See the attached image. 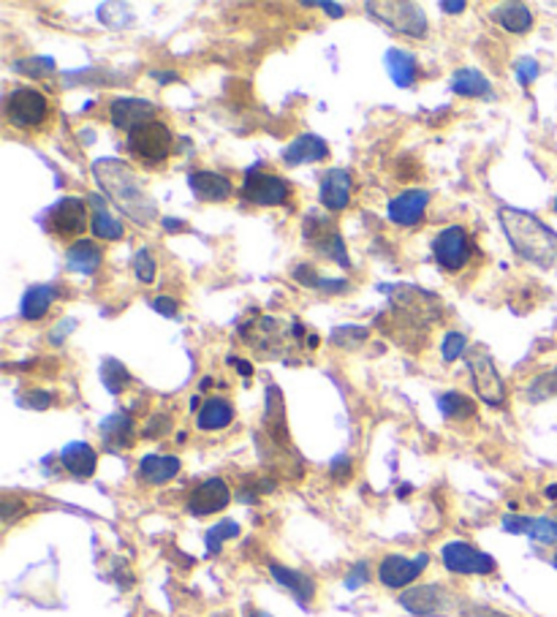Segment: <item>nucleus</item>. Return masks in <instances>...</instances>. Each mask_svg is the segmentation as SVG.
<instances>
[{"label": "nucleus", "mask_w": 557, "mask_h": 617, "mask_svg": "<svg viewBox=\"0 0 557 617\" xmlns=\"http://www.w3.org/2000/svg\"><path fill=\"white\" fill-rule=\"evenodd\" d=\"M400 604L411 615L436 617V615L449 613L451 596L440 588V585H419V588H411V590L402 593Z\"/></svg>", "instance_id": "nucleus-15"}, {"label": "nucleus", "mask_w": 557, "mask_h": 617, "mask_svg": "<svg viewBox=\"0 0 557 617\" xmlns=\"http://www.w3.org/2000/svg\"><path fill=\"white\" fill-rule=\"evenodd\" d=\"M150 77H156V79H158V82H161V84L177 82V79H180V77H177V74H175V71H150Z\"/></svg>", "instance_id": "nucleus-55"}, {"label": "nucleus", "mask_w": 557, "mask_h": 617, "mask_svg": "<svg viewBox=\"0 0 557 617\" xmlns=\"http://www.w3.org/2000/svg\"><path fill=\"white\" fill-rule=\"evenodd\" d=\"M231 421H235V408H231L229 400H218V397H212V400H207L205 406L199 408V430L216 432V430H223V427H229Z\"/></svg>", "instance_id": "nucleus-33"}, {"label": "nucleus", "mask_w": 557, "mask_h": 617, "mask_svg": "<svg viewBox=\"0 0 557 617\" xmlns=\"http://www.w3.org/2000/svg\"><path fill=\"white\" fill-rule=\"evenodd\" d=\"M171 148H175V137L161 120H150L128 133V150L147 163H163L171 156Z\"/></svg>", "instance_id": "nucleus-8"}, {"label": "nucleus", "mask_w": 557, "mask_h": 617, "mask_svg": "<svg viewBox=\"0 0 557 617\" xmlns=\"http://www.w3.org/2000/svg\"><path fill=\"white\" fill-rule=\"evenodd\" d=\"M440 11H446V14H460V11H465V3L462 0H444V3H440Z\"/></svg>", "instance_id": "nucleus-53"}, {"label": "nucleus", "mask_w": 557, "mask_h": 617, "mask_svg": "<svg viewBox=\"0 0 557 617\" xmlns=\"http://www.w3.org/2000/svg\"><path fill=\"white\" fill-rule=\"evenodd\" d=\"M163 229H167V231H171V235H175V231L186 229V221H177V218H163Z\"/></svg>", "instance_id": "nucleus-56"}, {"label": "nucleus", "mask_w": 557, "mask_h": 617, "mask_svg": "<svg viewBox=\"0 0 557 617\" xmlns=\"http://www.w3.org/2000/svg\"><path fill=\"white\" fill-rule=\"evenodd\" d=\"M438 408L446 419H470L476 414V402L462 392H446L438 397Z\"/></svg>", "instance_id": "nucleus-35"}, {"label": "nucleus", "mask_w": 557, "mask_h": 617, "mask_svg": "<svg viewBox=\"0 0 557 617\" xmlns=\"http://www.w3.org/2000/svg\"><path fill=\"white\" fill-rule=\"evenodd\" d=\"M302 235H305V240H308L310 248H316L318 253L327 256V259H332L335 265L342 267V270L351 267V259H348L346 242H342L340 231L335 229V223L327 221L324 212H318V210L308 212V218H305V226H302Z\"/></svg>", "instance_id": "nucleus-7"}, {"label": "nucleus", "mask_w": 557, "mask_h": 617, "mask_svg": "<svg viewBox=\"0 0 557 617\" xmlns=\"http://www.w3.org/2000/svg\"><path fill=\"white\" fill-rule=\"evenodd\" d=\"M289 335L294 340H305V327L302 324H291V329H286L284 324L272 319V316H261V319L242 327L245 344L256 348L259 354H265V357H284Z\"/></svg>", "instance_id": "nucleus-4"}, {"label": "nucleus", "mask_w": 557, "mask_h": 617, "mask_svg": "<svg viewBox=\"0 0 557 617\" xmlns=\"http://www.w3.org/2000/svg\"><path fill=\"white\" fill-rule=\"evenodd\" d=\"M177 474H180V460L171 455H147L139 462V476L147 485H167Z\"/></svg>", "instance_id": "nucleus-29"}, {"label": "nucleus", "mask_w": 557, "mask_h": 617, "mask_svg": "<svg viewBox=\"0 0 557 617\" xmlns=\"http://www.w3.org/2000/svg\"><path fill=\"white\" fill-rule=\"evenodd\" d=\"M212 617H231L229 613H220V615H212Z\"/></svg>", "instance_id": "nucleus-61"}, {"label": "nucleus", "mask_w": 557, "mask_h": 617, "mask_svg": "<svg viewBox=\"0 0 557 617\" xmlns=\"http://www.w3.org/2000/svg\"><path fill=\"white\" fill-rule=\"evenodd\" d=\"M14 69L22 71V74L30 79H41L44 74H52L54 60L52 58H24V60H20V63H14Z\"/></svg>", "instance_id": "nucleus-41"}, {"label": "nucleus", "mask_w": 557, "mask_h": 617, "mask_svg": "<svg viewBox=\"0 0 557 617\" xmlns=\"http://www.w3.org/2000/svg\"><path fill=\"white\" fill-rule=\"evenodd\" d=\"M553 207H555V212H557V199H555V201H553Z\"/></svg>", "instance_id": "nucleus-62"}, {"label": "nucleus", "mask_w": 557, "mask_h": 617, "mask_svg": "<svg viewBox=\"0 0 557 617\" xmlns=\"http://www.w3.org/2000/svg\"><path fill=\"white\" fill-rule=\"evenodd\" d=\"M493 20L498 22L500 28H506L509 33H528L534 28V11L528 9L525 3H500L493 9Z\"/></svg>", "instance_id": "nucleus-28"}, {"label": "nucleus", "mask_w": 557, "mask_h": 617, "mask_svg": "<svg viewBox=\"0 0 557 617\" xmlns=\"http://www.w3.org/2000/svg\"><path fill=\"white\" fill-rule=\"evenodd\" d=\"M547 498H553V500L557 498V487H549V490H547Z\"/></svg>", "instance_id": "nucleus-60"}, {"label": "nucleus", "mask_w": 557, "mask_h": 617, "mask_svg": "<svg viewBox=\"0 0 557 617\" xmlns=\"http://www.w3.org/2000/svg\"><path fill=\"white\" fill-rule=\"evenodd\" d=\"M354 193V177L346 169H329L321 180V191H318V199L321 205L327 207L329 212H342L351 201Z\"/></svg>", "instance_id": "nucleus-19"}, {"label": "nucleus", "mask_w": 557, "mask_h": 617, "mask_svg": "<svg viewBox=\"0 0 557 617\" xmlns=\"http://www.w3.org/2000/svg\"><path fill=\"white\" fill-rule=\"evenodd\" d=\"M171 427H175L171 417H167V414H156V417H150V421H147L142 436L145 438H161V436H167Z\"/></svg>", "instance_id": "nucleus-45"}, {"label": "nucleus", "mask_w": 557, "mask_h": 617, "mask_svg": "<svg viewBox=\"0 0 557 617\" xmlns=\"http://www.w3.org/2000/svg\"><path fill=\"white\" fill-rule=\"evenodd\" d=\"M470 617H511V615H504V613H493V609H470Z\"/></svg>", "instance_id": "nucleus-57"}, {"label": "nucleus", "mask_w": 557, "mask_h": 617, "mask_svg": "<svg viewBox=\"0 0 557 617\" xmlns=\"http://www.w3.org/2000/svg\"><path fill=\"white\" fill-rule=\"evenodd\" d=\"M498 218L500 223H504L511 248L517 250L525 261L541 267V270H549V267L555 265L557 235L547 223L538 221L530 212L514 210V207H500Z\"/></svg>", "instance_id": "nucleus-2"}, {"label": "nucleus", "mask_w": 557, "mask_h": 617, "mask_svg": "<svg viewBox=\"0 0 557 617\" xmlns=\"http://www.w3.org/2000/svg\"><path fill=\"white\" fill-rule=\"evenodd\" d=\"M109 112H112L115 128L131 133L133 128L156 120L158 109H156V103H150L145 99H115L112 107H109Z\"/></svg>", "instance_id": "nucleus-17"}, {"label": "nucleus", "mask_w": 557, "mask_h": 617, "mask_svg": "<svg viewBox=\"0 0 557 617\" xmlns=\"http://www.w3.org/2000/svg\"><path fill=\"white\" fill-rule=\"evenodd\" d=\"M229 500H231L229 485L216 476V479L201 481V485L191 492V498H188V511H191L193 517H210V515H218V511H223L226 506H229Z\"/></svg>", "instance_id": "nucleus-16"}, {"label": "nucleus", "mask_w": 557, "mask_h": 617, "mask_svg": "<svg viewBox=\"0 0 557 617\" xmlns=\"http://www.w3.org/2000/svg\"><path fill=\"white\" fill-rule=\"evenodd\" d=\"M90 205H93V235L98 240H122V235H126V226L118 216H115L112 210H109L107 205H103L101 197H96V193H90L88 197Z\"/></svg>", "instance_id": "nucleus-27"}, {"label": "nucleus", "mask_w": 557, "mask_h": 617, "mask_svg": "<svg viewBox=\"0 0 557 617\" xmlns=\"http://www.w3.org/2000/svg\"><path fill=\"white\" fill-rule=\"evenodd\" d=\"M440 558L451 574H493L498 568L493 555L470 547L468 541H449L440 549Z\"/></svg>", "instance_id": "nucleus-12"}, {"label": "nucleus", "mask_w": 557, "mask_h": 617, "mask_svg": "<svg viewBox=\"0 0 557 617\" xmlns=\"http://www.w3.org/2000/svg\"><path fill=\"white\" fill-rule=\"evenodd\" d=\"M54 297H58V291H54L52 286H30V289L24 291L22 305H20L22 319L24 321L44 319V316L49 314V308H52Z\"/></svg>", "instance_id": "nucleus-31"}, {"label": "nucleus", "mask_w": 557, "mask_h": 617, "mask_svg": "<svg viewBox=\"0 0 557 617\" xmlns=\"http://www.w3.org/2000/svg\"><path fill=\"white\" fill-rule=\"evenodd\" d=\"M0 515H3L6 525H11L17 517L24 515V504H22V500H14L11 495H3V504H0Z\"/></svg>", "instance_id": "nucleus-50"}, {"label": "nucleus", "mask_w": 557, "mask_h": 617, "mask_svg": "<svg viewBox=\"0 0 557 617\" xmlns=\"http://www.w3.org/2000/svg\"><path fill=\"white\" fill-rule=\"evenodd\" d=\"M98 432H101L103 446L109 451H122L133 444V419L126 414H112L101 421Z\"/></svg>", "instance_id": "nucleus-26"}, {"label": "nucleus", "mask_w": 557, "mask_h": 617, "mask_svg": "<svg viewBox=\"0 0 557 617\" xmlns=\"http://www.w3.org/2000/svg\"><path fill=\"white\" fill-rule=\"evenodd\" d=\"M49 229L60 237H79L88 229V205L84 199L66 197L49 212Z\"/></svg>", "instance_id": "nucleus-14"}, {"label": "nucleus", "mask_w": 557, "mask_h": 617, "mask_svg": "<svg viewBox=\"0 0 557 617\" xmlns=\"http://www.w3.org/2000/svg\"><path fill=\"white\" fill-rule=\"evenodd\" d=\"M553 564H555V568H557V555H555V560H553Z\"/></svg>", "instance_id": "nucleus-63"}, {"label": "nucleus", "mask_w": 557, "mask_h": 617, "mask_svg": "<svg viewBox=\"0 0 557 617\" xmlns=\"http://www.w3.org/2000/svg\"><path fill=\"white\" fill-rule=\"evenodd\" d=\"M367 340H370V329L357 327V324H342V327H335L332 335H329V344L342 348V351H357Z\"/></svg>", "instance_id": "nucleus-36"}, {"label": "nucleus", "mask_w": 557, "mask_h": 617, "mask_svg": "<svg viewBox=\"0 0 557 617\" xmlns=\"http://www.w3.org/2000/svg\"><path fill=\"white\" fill-rule=\"evenodd\" d=\"M101 261H103L101 248L90 240H77L73 246L66 248V265H69L73 272L93 275L98 267H101Z\"/></svg>", "instance_id": "nucleus-30"}, {"label": "nucleus", "mask_w": 557, "mask_h": 617, "mask_svg": "<svg viewBox=\"0 0 557 617\" xmlns=\"http://www.w3.org/2000/svg\"><path fill=\"white\" fill-rule=\"evenodd\" d=\"M60 462H63V468L69 470L71 476H77V479H90V476L96 474L98 455L90 444L73 441L63 446V451H60Z\"/></svg>", "instance_id": "nucleus-23"}, {"label": "nucleus", "mask_w": 557, "mask_h": 617, "mask_svg": "<svg viewBox=\"0 0 557 617\" xmlns=\"http://www.w3.org/2000/svg\"><path fill=\"white\" fill-rule=\"evenodd\" d=\"M465 348H468V340H465V335L462 332H449L444 338V346H440V351H444L446 362H455L457 357H462Z\"/></svg>", "instance_id": "nucleus-44"}, {"label": "nucleus", "mask_w": 557, "mask_h": 617, "mask_svg": "<svg viewBox=\"0 0 557 617\" xmlns=\"http://www.w3.org/2000/svg\"><path fill=\"white\" fill-rule=\"evenodd\" d=\"M269 574L275 577V583L284 585V588L289 590L294 598H297L299 607H308V604L316 598V583L308 577V574L294 571V568H286L280 564L269 566Z\"/></svg>", "instance_id": "nucleus-24"}, {"label": "nucleus", "mask_w": 557, "mask_h": 617, "mask_svg": "<svg viewBox=\"0 0 557 617\" xmlns=\"http://www.w3.org/2000/svg\"><path fill=\"white\" fill-rule=\"evenodd\" d=\"M528 397L534 402L547 400V397H557V368L544 372V376H536L528 387Z\"/></svg>", "instance_id": "nucleus-40"}, {"label": "nucleus", "mask_w": 557, "mask_h": 617, "mask_svg": "<svg viewBox=\"0 0 557 617\" xmlns=\"http://www.w3.org/2000/svg\"><path fill=\"white\" fill-rule=\"evenodd\" d=\"M451 90L457 96L479 99V96H489V79L479 69H460L451 74Z\"/></svg>", "instance_id": "nucleus-34"}, {"label": "nucleus", "mask_w": 557, "mask_h": 617, "mask_svg": "<svg viewBox=\"0 0 557 617\" xmlns=\"http://www.w3.org/2000/svg\"><path fill=\"white\" fill-rule=\"evenodd\" d=\"M133 272H137V278L142 280V283H152L156 280V259H152V253L147 248L137 250V256H133Z\"/></svg>", "instance_id": "nucleus-42"}, {"label": "nucleus", "mask_w": 557, "mask_h": 617, "mask_svg": "<svg viewBox=\"0 0 557 617\" xmlns=\"http://www.w3.org/2000/svg\"><path fill=\"white\" fill-rule=\"evenodd\" d=\"M327 156H329L327 142H324L321 137H316V133H302V137L294 139L289 148L284 150V161L289 163V167H299V163H318Z\"/></svg>", "instance_id": "nucleus-25"}, {"label": "nucleus", "mask_w": 557, "mask_h": 617, "mask_svg": "<svg viewBox=\"0 0 557 617\" xmlns=\"http://www.w3.org/2000/svg\"><path fill=\"white\" fill-rule=\"evenodd\" d=\"M432 256L446 272H460L468 259L474 256V246H470V237L462 226H449L432 240Z\"/></svg>", "instance_id": "nucleus-11"}, {"label": "nucleus", "mask_w": 557, "mask_h": 617, "mask_svg": "<svg viewBox=\"0 0 557 617\" xmlns=\"http://www.w3.org/2000/svg\"><path fill=\"white\" fill-rule=\"evenodd\" d=\"M504 530H509V534H525L538 544H547V547L557 544V523H555V519H549V517L506 515L504 517Z\"/></svg>", "instance_id": "nucleus-21"}, {"label": "nucleus", "mask_w": 557, "mask_h": 617, "mask_svg": "<svg viewBox=\"0 0 557 617\" xmlns=\"http://www.w3.org/2000/svg\"><path fill=\"white\" fill-rule=\"evenodd\" d=\"M291 275L299 286H305V289H314V291H321L324 278H327V275H318L310 265H297L291 270Z\"/></svg>", "instance_id": "nucleus-43"}, {"label": "nucleus", "mask_w": 557, "mask_h": 617, "mask_svg": "<svg viewBox=\"0 0 557 617\" xmlns=\"http://www.w3.org/2000/svg\"><path fill=\"white\" fill-rule=\"evenodd\" d=\"M49 115V101L44 93L33 88H17L6 99V120L14 128H39Z\"/></svg>", "instance_id": "nucleus-9"}, {"label": "nucleus", "mask_w": 557, "mask_h": 617, "mask_svg": "<svg viewBox=\"0 0 557 617\" xmlns=\"http://www.w3.org/2000/svg\"><path fill=\"white\" fill-rule=\"evenodd\" d=\"M245 615H248V617H272V615H267V613H259V609H250V607H248V609H245Z\"/></svg>", "instance_id": "nucleus-58"}, {"label": "nucleus", "mask_w": 557, "mask_h": 617, "mask_svg": "<svg viewBox=\"0 0 557 617\" xmlns=\"http://www.w3.org/2000/svg\"><path fill=\"white\" fill-rule=\"evenodd\" d=\"M52 400H54V397L44 392V389H36V392H28V395L20 397V402L24 408H36V411H44V408L52 406Z\"/></svg>", "instance_id": "nucleus-49"}, {"label": "nucleus", "mask_w": 557, "mask_h": 617, "mask_svg": "<svg viewBox=\"0 0 557 617\" xmlns=\"http://www.w3.org/2000/svg\"><path fill=\"white\" fill-rule=\"evenodd\" d=\"M387 71L391 77V82L397 84V88H411L416 82V74H419V66H416V58L411 52L406 50H389L387 52Z\"/></svg>", "instance_id": "nucleus-32"}, {"label": "nucleus", "mask_w": 557, "mask_h": 617, "mask_svg": "<svg viewBox=\"0 0 557 617\" xmlns=\"http://www.w3.org/2000/svg\"><path fill=\"white\" fill-rule=\"evenodd\" d=\"M427 205H430V193L419 191V188H408L400 197L389 201V221L397 226H416L425 218Z\"/></svg>", "instance_id": "nucleus-18"}, {"label": "nucleus", "mask_w": 557, "mask_h": 617, "mask_svg": "<svg viewBox=\"0 0 557 617\" xmlns=\"http://www.w3.org/2000/svg\"><path fill=\"white\" fill-rule=\"evenodd\" d=\"M305 6H318V9L327 11L332 20H340V17H342V6L340 3H305Z\"/></svg>", "instance_id": "nucleus-52"}, {"label": "nucleus", "mask_w": 557, "mask_h": 617, "mask_svg": "<svg viewBox=\"0 0 557 617\" xmlns=\"http://www.w3.org/2000/svg\"><path fill=\"white\" fill-rule=\"evenodd\" d=\"M152 310H156V314H161L163 319H175V314H177V299H175V297H169V295L156 297V299H152Z\"/></svg>", "instance_id": "nucleus-51"}, {"label": "nucleus", "mask_w": 557, "mask_h": 617, "mask_svg": "<svg viewBox=\"0 0 557 617\" xmlns=\"http://www.w3.org/2000/svg\"><path fill=\"white\" fill-rule=\"evenodd\" d=\"M188 186H191L196 199L212 201V205L229 201L231 193H235V186H231L229 177L218 172H193L188 177Z\"/></svg>", "instance_id": "nucleus-22"}, {"label": "nucleus", "mask_w": 557, "mask_h": 617, "mask_svg": "<svg viewBox=\"0 0 557 617\" xmlns=\"http://www.w3.org/2000/svg\"><path fill=\"white\" fill-rule=\"evenodd\" d=\"M365 9L367 14L389 26L395 33L408 36V39H425L427 36V17L421 6L406 3V0H372Z\"/></svg>", "instance_id": "nucleus-3"}, {"label": "nucleus", "mask_w": 557, "mask_h": 617, "mask_svg": "<svg viewBox=\"0 0 557 617\" xmlns=\"http://www.w3.org/2000/svg\"><path fill=\"white\" fill-rule=\"evenodd\" d=\"M427 564H430V555H416V558H406V555H387L378 566V579H381L384 588L400 590L408 588L414 579L421 577Z\"/></svg>", "instance_id": "nucleus-13"}, {"label": "nucleus", "mask_w": 557, "mask_h": 617, "mask_svg": "<svg viewBox=\"0 0 557 617\" xmlns=\"http://www.w3.org/2000/svg\"><path fill=\"white\" fill-rule=\"evenodd\" d=\"M329 476H332L338 485H346V481L351 479V457H348V455L335 457L332 466H329Z\"/></svg>", "instance_id": "nucleus-48"}, {"label": "nucleus", "mask_w": 557, "mask_h": 617, "mask_svg": "<svg viewBox=\"0 0 557 617\" xmlns=\"http://www.w3.org/2000/svg\"><path fill=\"white\" fill-rule=\"evenodd\" d=\"M367 579H370V564H367V560H359V564L354 566L351 571H348L346 588L348 590H359L367 583Z\"/></svg>", "instance_id": "nucleus-47"}, {"label": "nucleus", "mask_w": 557, "mask_h": 617, "mask_svg": "<svg viewBox=\"0 0 557 617\" xmlns=\"http://www.w3.org/2000/svg\"><path fill=\"white\" fill-rule=\"evenodd\" d=\"M93 177L98 186L107 191V197L118 205V210L126 212L131 221H137L139 226H150L156 221V201L145 191V186L128 163L118 161V158H98L93 163Z\"/></svg>", "instance_id": "nucleus-1"}, {"label": "nucleus", "mask_w": 557, "mask_h": 617, "mask_svg": "<svg viewBox=\"0 0 557 617\" xmlns=\"http://www.w3.org/2000/svg\"><path fill=\"white\" fill-rule=\"evenodd\" d=\"M101 378L109 395H122L131 387V372H128L126 365L118 362V359H103Z\"/></svg>", "instance_id": "nucleus-37"}, {"label": "nucleus", "mask_w": 557, "mask_h": 617, "mask_svg": "<svg viewBox=\"0 0 557 617\" xmlns=\"http://www.w3.org/2000/svg\"><path fill=\"white\" fill-rule=\"evenodd\" d=\"M514 71H517L519 84H530L538 77V71H541V66H538V60L534 58H519L517 63H514Z\"/></svg>", "instance_id": "nucleus-46"}, {"label": "nucleus", "mask_w": 557, "mask_h": 617, "mask_svg": "<svg viewBox=\"0 0 557 617\" xmlns=\"http://www.w3.org/2000/svg\"><path fill=\"white\" fill-rule=\"evenodd\" d=\"M265 436L275 444L289 446V427H286V400L275 384H269L265 395Z\"/></svg>", "instance_id": "nucleus-20"}, {"label": "nucleus", "mask_w": 557, "mask_h": 617, "mask_svg": "<svg viewBox=\"0 0 557 617\" xmlns=\"http://www.w3.org/2000/svg\"><path fill=\"white\" fill-rule=\"evenodd\" d=\"M212 387V378H201V389H210Z\"/></svg>", "instance_id": "nucleus-59"}, {"label": "nucleus", "mask_w": 557, "mask_h": 617, "mask_svg": "<svg viewBox=\"0 0 557 617\" xmlns=\"http://www.w3.org/2000/svg\"><path fill=\"white\" fill-rule=\"evenodd\" d=\"M381 291L391 295V308L402 310L411 319L421 321L425 327H432V324L440 321V314H444V305H440L438 295H430L425 289H416V286L408 283H395V286H381Z\"/></svg>", "instance_id": "nucleus-5"}, {"label": "nucleus", "mask_w": 557, "mask_h": 617, "mask_svg": "<svg viewBox=\"0 0 557 617\" xmlns=\"http://www.w3.org/2000/svg\"><path fill=\"white\" fill-rule=\"evenodd\" d=\"M242 197L248 199L250 205L278 207L291 197V186L284 180V177L267 175V172H261V169L250 167L248 172H245Z\"/></svg>", "instance_id": "nucleus-10"}, {"label": "nucleus", "mask_w": 557, "mask_h": 617, "mask_svg": "<svg viewBox=\"0 0 557 617\" xmlns=\"http://www.w3.org/2000/svg\"><path fill=\"white\" fill-rule=\"evenodd\" d=\"M237 536H240V525H237L235 519H220L218 525H212V528L207 530V536H205L207 553L210 555L220 553V549H223V541L237 539Z\"/></svg>", "instance_id": "nucleus-38"}, {"label": "nucleus", "mask_w": 557, "mask_h": 617, "mask_svg": "<svg viewBox=\"0 0 557 617\" xmlns=\"http://www.w3.org/2000/svg\"><path fill=\"white\" fill-rule=\"evenodd\" d=\"M465 362H468L470 381H474V389L479 392L481 400L493 408L504 406L506 384H504V378H500L498 368H495L493 357H489L485 348H479V346L470 348V351L465 354Z\"/></svg>", "instance_id": "nucleus-6"}, {"label": "nucleus", "mask_w": 557, "mask_h": 617, "mask_svg": "<svg viewBox=\"0 0 557 617\" xmlns=\"http://www.w3.org/2000/svg\"><path fill=\"white\" fill-rule=\"evenodd\" d=\"M98 20L109 28H126L133 22V11L126 3H101L98 6Z\"/></svg>", "instance_id": "nucleus-39"}, {"label": "nucleus", "mask_w": 557, "mask_h": 617, "mask_svg": "<svg viewBox=\"0 0 557 617\" xmlns=\"http://www.w3.org/2000/svg\"><path fill=\"white\" fill-rule=\"evenodd\" d=\"M229 362H231V365H235V370H237V372H240V376H245V378H250V376H253V368H250V365H248V362H245V359H237V357H231V359H229Z\"/></svg>", "instance_id": "nucleus-54"}]
</instances>
